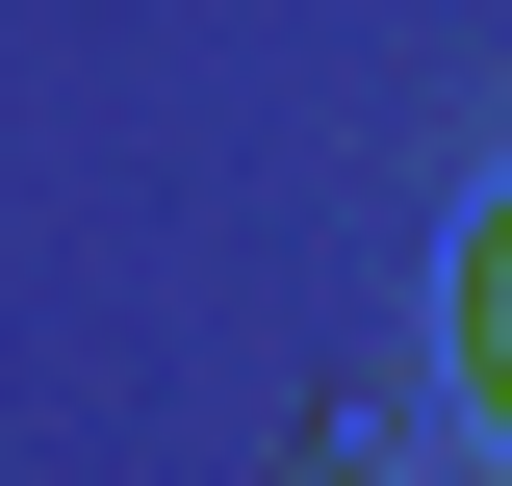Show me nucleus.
<instances>
[{
	"instance_id": "obj_1",
	"label": "nucleus",
	"mask_w": 512,
	"mask_h": 486,
	"mask_svg": "<svg viewBox=\"0 0 512 486\" xmlns=\"http://www.w3.org/2000/svg\"><path fill=\"white\" fill-rule=\"evenodd\" d=\"M461 384H487V435H512V205L461 231Z\"/></svg>"
}]
</instances>
